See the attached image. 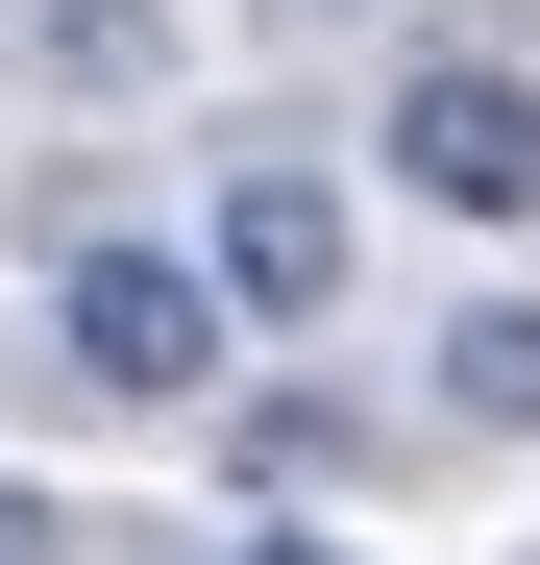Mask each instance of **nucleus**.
<instances>
[{"instance_id":"0eeeda50","label":"nucleus","mask_w":540,"mask_h":565,"mask_svg":"<svg viewBox=\"0 0 540 565\" xmlns=\"http://www.w3.org/2000/svg\"><path fill=\"white\" fill-rule=\"evenodd\" d=\"M0 565H50V492H25V467H0Z\"/></svg>"},{"instance_id":"39448f33","label":"nucleus","mask_w":540,"mask_h":565,"mask_svg":"<svg viewBox=\"0 0 540 565\" xmlns=\"http://www.w3.org/2000/svg\"><path fill=\"white\" fill-rule=\"evenodd\" d=\"M344 467H369L344 394H222V492H344Z\"/></svg>"},{"instance_id":"f03ea898","label":"nucleus","mask_w":540,"mask_h":565,"mask_svg":"<svg viewBox=\"0 0 540 565\" xmlns=\"http://www.w3.org/2000/svg\"><path fill=\"white\" fill-rule=\"evenodd\" d=\"M442 222H540V50H492V25H418L393 50V124H369Z\"/></svg>"},{"instance_id":"20e7f679","label":"nucleus","mask_w":540,"mask_h":565,"mask_svg":"<svg viewBox=\"0 0 540 565\" xmlns=\"http://www.w3.org/2000/svg\"><path fill=\"white\" fill-rule=\"evenodd\" d=\"M0 74H25V99H148L172 0H0Z\"/></svg>"},{"instance_id":"423d86ee","label":"nucleus","mask_w":540,"mask_h":565,"mask_svg":"<svg viewBox=\"0 0 540 565\" xmlns=\"http://www.w3.org/2000/svg\"><path fill=\"white\" fill-rule=\"evenodd\" d=\"M442 418H516L540 443V296H467V320H442Z\"/></svg>"},{"instance_id":"6e6552de","label":"nucleus","mask_w":540,"mask_h":565,"mask_svg":"<svg viewBox=\"0 0 540 565\" xmlns=\"http://www.w3.org/2000/svg\"><path fill=\"white\" fill-rule=\"evenodd\" d=\"M222 565H369V541H222Z\"/></svg>"},{"instance_id":"f257e3e1","label":"nucleus","mask_w":540,"mask_h":565,"mask_svg":"<svg viewBox=\"0 0 540 565\" xmlns=\"http://www.w3.org/2000/svg\"><path fill=\"white\" fill-rule=\"evenodd\" d=\"M222 270L197 246H123V222H74L50 246V369H74V394H123V418H172V394H222Z\"/></svg>"},{"instance_id":"1a4fd4ad","label":"nucleus","mask_w":540,"mask_h":565,"mask_svg":"<svg viewBox=\"0 0 540 565\" xmlns=\"http://www.w3.org/2000/svg\"><path fill=\"white\" fill-rule=\"evenodd\" d=\"M270 25H369V0H270Z\"/></svg>"},{"instance_id":"7ed1b4c3","label":"nucleus","mask_w":540,"mask_h":565,"mask_svg":"<svg viewBox=\"0 0 540 565\" xmlns=\"http://www.w3.org/2000/svg\"><path fill=\"white\" fill-rule=\"evenodd\" d=\"M344 246H369V222H344V172H320V148H246L197 270H222V320H246V344H295V320H344Z\"/></svg>"}]
</instances>
